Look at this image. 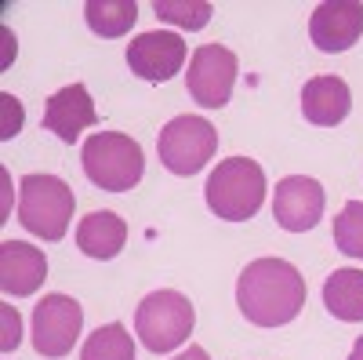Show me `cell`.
Listing matches in <instances>:
<instances>
[{"instance_id": "obj_1", "label": "cell", "mask_w": 363, "mask_h": 360, "mask_svg": "<svg viewBox=\"0 0 363 360\" xmlns=\"http://www.w3.org/2000/svg\"><path fill=\"white\" fill-rule=\"evenodd\" d=\"M236 306L258 327H284L306 306V277L284 258H255L236 280Z\"/></svg>"}, {"instance_id": "obj_2", "label": "cell", "mask_w": 363, "mask_h": 360, "mask_svg": "<svg viewBox=\"0 0 363 360\" xmlns=\"http://www.w3.org/2000/svg\"><path fill=\"white\" fill-rule=\"evenodd\" d=\"M207 207L225 222H247L265 200V171L251 157H229L207 178Z\"/></svg>"}, {"instance_id": "obj_3", "label": "cell", "mask_w": 363, "mask_h": 360, "mask_svg": "<svg viewBox=\"0 0 363 360\" xmlns=\"http://www.w3.org/2000/svg\"><path fill=\"white\" fill-rule=\"evenodd\" d=\"M80 160H84V175L99 190H109V193H124L138 186L142 171H145L142 146L120 131H95L84 142Z\"/></svg>"}, {"instance_id": "obj_4", "label": "cell", "mask_w": 363, "mask_h": 360, "mask_svg": "<svg viewBox=\"0 0 363 360\" xmlns=\"http://www.w3.org/2000/svg\"><path fill=\"white\" fill-rule=\"evenodd\" d=\"M73 190L58 175H26L18 182V222L40 240H62L73 222Z\"/></svg>"}, {"instance_id": "obj_5", "label": "cell", "mask_w": 363, "mask_h": 360, "mask_svg": "<svg viewBox=\"0 0 363 360\" xmlns=\"http://www.w3.org/2000/svg\"><path fill=\"white\" fill-rule=\"evenodd\" d=\"M193 302L182 291H153L138 302L135 332L149 353H171L193 335Z\"/></svg>"}, {"instance_id": "obj_6", "label": "cell", "mask_w": 363, "mask_h": 360, "mask_svg": "<svg viewBox=\"0 0 363 360\" xmlns=\"http://www.w3.org/2000/svg\"><path fill=\"white\" fill-rule=\"evenodd\" d=\"M215 149H218V128L211 120L189 116V113L174 116L167 128H160V138H157L160 164L171 175H196L215 157Z\"/></svg>"}, {"instance_id": "obj_7", "label": "cell", "mask_w": 363, "mask_h": 360, "mask_svg": "<svg viewBox=\"0 0 363 360\" xmlns=\"http://www.w3.org/2000/svg\"><path fill=\"white\" fill-rule=\"evenodd\" d=\"M84 327V310L69 295H44L33 310V349L40 356H66L73 353Z\"/></svg>"}, {"instance_id": "obj_8", "label": "cell", "mask_w": 363, "mask_h": 360, "mask_svg": "<svg viewBox=\"0 0 363 360\" xmlns=\"http://www.w3.org/2000/svg\"><path fill=\"white\" fill-rule=\"evenodd\" d=\"M236 55L222 44H203L193 51L189 58V73H186V84H189V95L203 106V109H222L233 95V84H236Z\"/></svg>"}, {"instance_id": "obj_9", "label": "cell", "mask_w": 363, "mask_h": 360, "mask_svg": "<svg viewBox=\"0 0 363 360\" xmlns=\"http://www.w3.org/2000/svg\"><path fill=\"white\" fill-rule=\"evenodd\" d=\"M128 66L149 84H167L186 66V40L167 29H149L128 44Z\"/></svg>"}, {"instance_id": "obj_10", "label": "cell", "mask_w": 363, "mask_h": 360, "mask_svg": "<svg viewBox=\"0 0 363 360\" xmlns=\"http://www.w3.org/2000/svg\"><path fill=\"white\" fill-rule=\"evenodd\" d=\"M272 215L287 233H306L323 215V186L309 175H287L277 182Z\"/></svg>"}, {"instance_id": "obj_11", "label": "cell", "mask_w": 363, "mask_h": 360, "mask_svg": "<svg viewBox=\"0 0 363 360\" xmlns=\"http://www.w3.org/2000/svg\"><path fill=\"white\" fill-rule=\"evenodd\" d=\"M309 37L320 51L338 55L363 37V4L359 0H327L309 18Z\"/></svg>"}, {"instance_id": "obj_12", "label": "cell", "mask_w": 363, "mask_h": 360, "mask_svg": "<svg viewBox=\"0 0 363 360\" xmlns=\"http://www.w3.org/2000/svg\"><path fill=\"white\" fill-rule=\"evenodd\" d=\"M44 277H48V258L37 244H22V240L0 244V288H4V295L26 298L44 284Z\"/></svg>"}, {"instance_id": "obj_13", "label": "cell", "mask_w": 363, "mask_h": 360, "mask_svg": "<svg viewBox=\"0 0 363 360\" xmlns=\"http://www.w3.org/2000/svg\"><path fill=\"white\" fill-rule=\"evenodd\" d=\"M95 120H99V113H95V102H91L84 84H69L62 92H55L44 106V128L62 142H77L80 131L91 128Z\"/></svg>"}, {"instance_id": "obj_14", "label": "cell", "mask_w": 363, "mask_h": 360, "mask_svg": "<svg viewBox=\"0 0 363 360\" xmlns=\"http://www.w3.org/2000/svg\"><path fill=\"white\" fill-rule=\"evenodd\" d=\"M352 109V92L342 77H313L301 87V113L316 128H335Z\"/></svg>"}, {"instance_id": "obj_15", "label": "cell", "mask_w": 363, "mask_h": 360, "mask_svg": "<svg viewBox=\"0 0 363 360\" xmlns=\"http://www.w3.org/2000/svg\"><path fill=\"white\" fill-rule=\"evenodd\" d=\"M128 244V222L113 215V212H91L80 219L77 226V248L87 255V258H116Z\"/></svg>"}, {"instance_id": "obj_16", "label": "cell", "mask_w": 363, "mask_h": 360, "mask_svg": "<svg viewBox=\"0 0 363 360\" xmlns=\"http://www.w3.org/2000/svg\"><path fill=\"white\" fill-rule=\"evenodd\" d=\"M323 306L345 324L363 320V269H335L323 284Z\"/></svg>"}, {"instance_id": "obj_17", "label": "cell", "mask_w": 363, "mask_h": 360, "mask_svg": "<svg viewBox=\"0 0 363 360\" xmlns=\"http://www.w3.org/2000/svg\"><path fill=\"white\" fill-rule=\"evenodd\" d=\"M84 18L91 26V33L99 37H124L131 33V26L138 22V4L135 0H87Z\"/></svg>"}, {"instance_id": "obj_18", "label": "cell", "mask_w": 363, "mask_h": 360, "mask_svg": "<svg viewBox=\"0 0 363 360\" xmlns=\"http://www.w3.org/2000/svg\"><path fill=\"white\" fill-rule=\"evenodd\" d=\"M80 360H135V339L124 324H102L99 332H91Z\"/></svg>"}, {"instance_id": "obj_19", "label": "cell", "mask_w": 363, "mask_h": 360, "mask_svg": "<svg viewBox=\"0 0 363 360\" xmlns=\"http://www.w3.org/2000/svg\"><path fill=\"white\" fill-rule=\"evenodd\" d=\"M153 11L160 22H174L182 29H203L215 8L207 0H153Z\"/></svg>"}, {"instance_id": "obj_20", "label": "cell", "mask_w": 363, "mask_h": 360, "mask_svg": "<svg viewBox=\"0 0 363 360\" xmlns=\"http://www.w3.org/2000/svg\"><path fill=\"white\" fill-rule=\"evenodd\" d=\"M335 244L349 258H363V200H349L335 215Z\"/></svg>"}, {"instance_id": "obj_21", "label": "cell", "mask_w": 363, "mask_h": 360, "mask_svg": "<svg viewBox=\"0 0 363 360\" xmlns=\"http://www.w3.org/2000/svg\"><path fill=\"white\" fill-rule=\"evenodd\" d=\"M22 339V324H18V313L11 306H4V339H0V346H4V353H11Z\"/></svg>"}, {"instance_id": "obj_22", "label": "cell", "mask_w": 363, "mask_h": 360, "mask_svg": "<svg viewBox=\"0 0 363 360\" xmlns=\"http://www.w3.org/2000/svg\"><path fill=\"white\" fill-rule=\"evenodd\" d=\"M4 99V138H11V135H18V128H22V106L11 99V95H0Z\"/></svg>"}, {"instance_id": "obj_23", "label": "cell", "mask_w": 363, "mask_h": 360, "mask_svg": "<svg viewBox=\"0 0 363 360\" xmlns=\"http://www.w3.org/2000/svg\"><path fill=\"white\" fill-rule=\"evenodd\" d=\"M174 360H211V356H207V349H203V346H189V349H182Z\"/></svg>"}, {"instance_id": "obj_24", "label": "cell", "mask_w": 363, "mask_h": 360, "mask_svg": "<svg viewBox=\"0 0 363 360\" xmlns=\"http://www.w3.org/2000/svg\"><path fill=\"white\" fill-rule=\"evenodd\" d=\"M349 360H363V339H356V346H352V353H349Z\"/></svg>"}]
</instances>
